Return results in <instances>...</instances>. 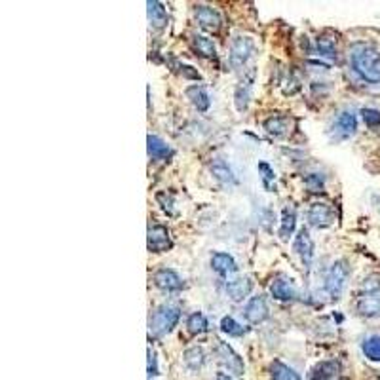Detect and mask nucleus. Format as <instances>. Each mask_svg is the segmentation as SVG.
<instances>
[{
	"label": "nucleus",
	"instance_id": "1",
	"mask_svg": "<svg viewBox=\"0 0 380 380\" xmlns=\"http://www.w3.org/2000/svg\"><path fill=\"white\" fill-rule=\"evenodd\" d=\"M350 65L367 82H380V52L371 44H354L350 50Z\"/></svg>",
	"mask_w": 380,
	"mask_h": 380
},
{
	"label": "nucleus",
	"instance_id": "2",
	"mask_svg": "<svg viewBox=\"0 0 380 380\" xmlns=\"http://www.w3.org/2000/svg\"><path fill=\"white\" fill-rule=\"evenodd\" d=\"M181 308L175 304H162L151 314L149 319V333L154 339H162L167 333L175 329V325L179 324Z\"/></svg>",
	"mask_w": 380,
	"mask_h": 380
},
{
	"label": "nucleus",
	"instance_id": "3",
	"mask_svg": "<svg viewBox=\"0 0 380 380\" xmlns=\"http://www.w3.org/2000/svg\"><path fill=\"white\" fill-rule=\"evenodd\" d=\"M350 278V266L346 261H335L331 264V268L327 270V276H325V293L329 295L333 301H339L344 293L346 282Z\"/></svg>",
	"mask_w": 380,
	"mask_h": 380
},
{
	"label": "nucleus",
	"instance_id": "4",
	"mask_svg": "<svg viewBox=\"0 0 380 380\" xmlns=\"http://www.w3.org/2000/svg\"><path fill=\"white\" fill-rule=\"evenodd\" d=\"M215 356H217L219 365H221L230 377H243V371H245L243 360L232 350V346L228 344V342L217 340V344H215Z\"/></svg>",
	"mask_w": 380,
	"mask_h": 380
},
{
	"label": "nucleus",
	"instance_id": "5",
	"mask_svg": "<svg viewBox=\"0 0 380 380\" xmlns=\"http://www.w3.org/2000/svg\"><path fill=\"white\" fill-rule=\"evenodd\" d=\"M255 50V42L251 36L238 35L230 42V50H228V63L232 69H240L249 61V57L253 56Z\"/></svg>",
	"mask_w": 380,
	"mask_h": 380
},
{
	"label": "nucleus",
	"instance_id": "6",
	"mask_svg": "<svg viewBox=\"0 0 380 380\" xmlns=\"http://www.w3.org/2000/svg\"><path fill=\"white\" fill-rule=\"evenodd\" d=\"M293 251L301 259L304 268H310L312 263H314V257H316V245H314V240H312L308 228L298 230L295 240H293Z\"/></svg>",
	"mask_w": 380,
	"mask_h": 380
},
{
	"label": "nucleus",
	"instance_id": "7",
	"mask_svg": "<svg viewBox=\"0 0 380 380\" xmlns=\"http://www.w3.org/2000/svg\"><path fill=\"white\" fill-rule=\"evenodd\" d=\"M358 132V118L352 111H342L331 126V137L335 141H346Z\"/></svg>",
	"mask_w": 380,
	"mask_h": 380
},
{
	"label": "nucleus",
	"instance_id": "8",
	"mask_svg": "<svg viewBox=\"0 0 380 380\" xmlns=\"http://www.w3.org/2000/svg\"><path fill=\"white\" fill-rule=\"evenodd\" d=\"M356 310L361 318H380V289L361 293V297L356 303Z\"/></svg>",
	"mask_w": 380,
	"mask_h": 380
},
{
	"label": "nucleus",
	"instance_id": "9",
	"mask_svg": "<svg viewBox=\"0 0 380 380\" xmlns=\"http://www.w3.org/2000/svg\"><path fill=\"white\" fill-rule=\"evenodd\" d=\"M146 245L152 253H164L172 248V238L166 227L162 225H152L149 227V236H146Z\"/></svg>",
	"mask_w": 380,
	"mask_h": 380
},
{
	"label": "nucleus",
	"instance_id": "10",
	"mask_svg": "<svg viewBox=\"0 0 380 380\" xmlns=\"http://www.w3.org/2000/svg\"><path fill=\"white\" fill-rule=\"evenodd\" d=\"M308 222H310L312 227L316 228H327L331 227L333 222H335V211L329 204H312L310 209H308Z\"/></svg>",
	"mask_w": 380,
	"mask_h": 380
},
{
	"label": "nucleus",
	"instance_id": "11",
	"mask_svg": "<svg viewBox=\"0 0 380 380\" xmlns=\"http://www.w3.org/2000/svg\"><path fill=\"white\" fill-rule=\"evenodd\" d=\"M209 172L213 175V179L217 181L219 185H222V187L232 188L238 185V177H236L234 169L228 166L222 158L213 160V162L209 164Z\"/></svg>",
	"mask_w": 380,
	"mask_h": 380
},
{
	"label": "nucleus",
	"instance_id": "12",
	"mask_svg": "<svg viewBox=\"0 0 380 380\" xmlns=\"http://www.w3.org/2000/svg\"><path fill=\"white\" fill-rule=\"evenodd\" d=\"M253 82H255V70L251 69L248 75L243 76V80H240V84L236 86L234 103L236 109L240 112H243L248 109L249 99H251V93H253Z\"/></svg>",
	"mask_w": 380,
	"mask_h": 380
},
{
	"label": "nucleus",
	"instance_id": "13",
	"mask_svg": "<svg viewBox=\"0 0 380 380\" xmlns=\"http://www.w3.org/2000/svg\"><path fill=\"white\" fill-rule=\"evenodd\" d=\"M245 319L249 324H263L264 319H268V304L263 295H257V297L249 298V303L245 304Z\"/></svg>",
	"mask_w": 380,
	"mask_h": 380
},
{
	"label": "nucleus",
	"instance_id": "14",
	"mask_svg": "<svg viewBox=\"0 0 380 380\" xmlns=\"http://www.w3.org/2000/svg\"><path fill=\"white\" fill-rule=\"evenodd\" d=\"M194 17L198 25L206 31H219L221 29V15L211 6H196L194 8Z\"/></svg>",
	"mask_w": 380,
	"mask_h": 380
},
{
	"label": "nucleus",
	"instance_id": "15",
	"mask_svg": "<svg viewBox=\"0 0 380 380\" xmlns=\"http://www.w3.org/2000/svg\"><path fill=\"white\" fill-rule=\"evenodd\" d=\"M154 284H156V287H160L162 291H181L185 287L183 278L172 268H160L158 272L154 274Z\"/></svg>",
	"mask_w": 380,
	"mask_h": 380
},
{
	"label": "nucleus",
	"instance_id": "16",
	"mask_svg": "<svg viewBox=\"0 0 380 380\" xmlns=\"http://www.w3.org/2000/svg\"><path fill=\"white\" fill-rule=\"evenodd\" d=\"M227 295L230 301L234 303H242L243 298H248L253 291V282L249 278H238V280H232V282H227Z\"/></svg>",
	"mask_w": 380,
	"mask_h": 380
},
{
	"label": "nucleus",
	"instance_id": "17",
	"mask_svg": "<svg viewBox=\"0 0 380 380\" xmlns=\"http://www.w3.org/2000/svg\"><path fill=\"white\" fill-rule=\"evenodd\" d=\"M270 293H272V297L276 298V301H293V298L297 297V289H295V285L291 280H285V278H278L272 282L270 285Z\"/></svg>",
	"mask_w": 380,
	"mask_h": 380
},
{
	"label": "nucleus",
	"instance_id": "18",
	"mask_svg": "<svg viewBox=\"0 0 380 380\" xmlns=\"http://www.w3.org/2000/svg\"><path fill=\"white\" fill-rule=\"evenodd\" d=\"M295 227H297V211L293 206H285L284 211H282V221H280V230H278V234L280 238L287 242L293 232H295Z\"/></svg>",
	"mask_w": 380,
	"mask_h": 380
},
{
	"label": "nucleus",
	"instance_id": "19",
	"mask_svg": "<svg viewBox=\"0 0 380 380\" xmlns=\"http://www.w3.org/2000/svg\"><path fill=\"white\" fill-rule=\"evenodd\" d=\"M146 149H149V156L152 160H166L173 154L172 146L167 145L164 139H160L158 135H149L146 137Z\"/></svg>",
	"mask_w": 380,
	"mask_h": 380
},
{
	"label": "nucleus",
	"instance_id": "20",
	"mask_svg": "<svg viewBox=\"0 0 380 380\" xmlns=\"http://www.w3.org/2000/svg\"><path fill=\"white\" fill-rule=\"evenodd\" d=\"M211 268L221 276H230L238 270V264H236L234 257L228 255V253H215L211 257Z\"/></svg>",
	"mask_w": 380,
	"mask_h": 380
},
{
	"label": "nucleus",
	"instance_id": "21",
	"mask_svg": "<svg viewBox=\"0 0 380 380\" xmlns=\"http://www.w3.org/2000/svg\"><path fill=\"white\" fill-rule=\"evenodd\" d=\"M146 12H149V21H151V27L154 29H164L167 23V12L162 2L156 0H149L146 2Z\"/></svg>",
	"mask_w": 380,
	"mask_h": 380
},
{
	"label": "nucleus",
	"instance_id": "22",
	"mask_svg": "<svg viewBox=\"0 0 380 380\" xmlns=\"http://www.w3.org/2000/svg\"><path fill=\"white\" fill-rule=\"evenodd\" d=\"M268 373L272 380H303L301 379V374H298L293 367H289L287 363H284V361L280 360H274L270 363Z\"/></svg>",
	"mask_w": 380,
	"mask_h": 380
},
{
	"label": "nucleus",
	"instance_id": "23",
	"mask_svg": "<svg viewBox=\"0 0 380 380\" xmlns=\"http://www.w3.org/2000/svg\"><path fill=\"white\" fill-rule=\"evenodd\" d=\"M264 130L274 137H284L291 132V122L287 116H270L264 120Z\"/></svg>",
	"mask_w": 380,
	"mask_h": 380
},
{
	"label": "nucleus",
	"instance_id": "24",
	"mask_svg": "<svg viewBox=\"0 0 380 380\" xmlns=\"http://www.w3.org/2000/svg\"><path fill=\"white\" fill-rule=\"evenodd\" d=\"M187 97L190 99V103H192L200 112L209 111L211 99H209V93L206 91V88H202V86H188Z\"/></svg>",
	"mask_w": 380,
	"mask_h": 380
},
{
	"label": "nucleus",
	"instance_id": "25",
	"mask_svg": "<svg viewBox=\"0 0 380 380\" xmlns=\"http://www.w3.org/2000/svg\"><path fill=\"white\" fill-rule=\"evenodd\" d=\"M183 361H185V365L190 369V371H200L204 363H206V352H204V348L202 346H192V348H188L183 354Z\"/></svg>",
	"mask_w": 380,
	"mask_h": 380
},
{
	"label": "nucleus",
	"instance_id": "26",
	"mask_svg": "<svg viewBox=\"0 0 380 380\" xmlns=\"http://www.w3.org/2000/svg\"><path fill=\"white\" fill-rule=\"evenodd\" d=\"M361 350L365 354L367 360L380 361V337L379 335H371L361 342Z\"/></svg>",
	"mask_w": 380,
	"mask_h": 380
},
{
	"label": "nucleus",
	"instance_id": "27",
	"mask_svg": "<svg viewBox=\"0 0 380 380\" xmlns=\"http://www.w3.org/2000/svg\"><path fill=\"white\" fill-rule=\"evenodd\" d=\"M337 371H339V365L335 361H325V363H319L314 373H312V380H331L337 379Z\"/></svg>",
	"mask_w": 380,
	"mask_h": 380
},
{
	"label": "nucleus",
	"instance_id": "28",
	"mask_svg": "<svg viewBox=\"0 0 380 380\" xmlns=\"http://www.w3.org/2000/svg\"><path fill=\"white\" fill-rule=\"evenodd\" d=\"M192 44H194V48H196V52H198L200 56H204V57L217 56V48H215L213 40H211V38H208V36L196 35L192 38Z\"/></svg>",
	"mask_w": 380,
	"mask_h": 380
},
{
	"label": "nucleus",
	"instance_id": "29",
	"mask_svg": "<svg viewBox=\"0 0 380 380\" xmlns=\"http://www.w3.org/2000/svg\"><path fill=\"white\" fill-rule=\"evenodd\" d=\"M187 327L192 335H202V333L208 331V319H206V316L202 312H194V314L188 316Z\"/></svg>",
	"mask_w": 380,
	"mask_h": 380
},
{
	"label": "nucleus",
	"instance_id": "30",
	"mask_svg": "<svg viewBox=\"0 0 380 380\" xmlns=\"http://www.w3.org/2000/svg\"><path fill=\"white\" fill-rule=\"evenodd\" d=\"M221 331L227 333L228 337H243L248 329L243 327L242 324H238L234 318H230V316H225L221 319Z\"/></svg>",
	"mask_w": 380,
	"mask_h": 380
},
{
	"label": "nucleus",
	"instance_id": "31",
	"mask_svg": "<svg viewBox=\"0 0 380 380\" xmlns=\"http://www.w3.org/2000/svg\"><path fill=\"white\" fill-rule=\"evenodd\" d=\"M316 50L319 52V56L325 57H337V48H335V40L329 36H319L316 40Z\"/></svg>",
	"mask_w": 380,
	"mask_h": 380
},
{
	"label": "nucleus",
	"instance_id": "32",
	"mask_svg": "<svg viewBox=\"0 0 380 380\" xmlns=\"http://www.w3.org/2000/svg\"><path fill=\"white\" fill-rule=\"evenodd\" d=\"M259 173H261V179H263V185L268 190H272L274 188V181H276V173H274V169L266 164V162H261L259 164Z\"/></svg>",
	"mask_w": 380,
	"mask_h": 380
},
{
	"label": "nucleus",
	"instance_id": "33",
	"mask_svg": "<svg viewBox=\"0 0 380 380\" xmlns=\"http://www.w3.org/2000/svg\"><path fill=\"white\" fill-rule=\"evenodd\" d=\"M304 183H306V187L310 188V190H324L325 187V175L324 173H308L306 177H304Z\"/></svg>",
	"mask_w": 380,
	"mask_h": 380
},
{
	"label": "nucleus",
	"instance_id": "34",
	"mask_svg": "<svg viewBox=\"0 0 380 380\" xmlns=\"http://www.w3.org/2000/svg\"><path fill=\"white\" fill-rule=\"evenodd\" d=\"M361 118L369 128H379L380 126V111H377V109H363Z\"/></svg>",
	"mask_w": 380,
	"mask_h": 380
},
{
	"label": "nucleus",
	"instance_id": "35",
	"mask_svg": "<svg viewBox=\"0 0 380 380\" xmlns=\"http://www.w3.org/2000/svg\"><path fill=\"white\" fill-rule=\"evenodd\" d=\"M160 374V369H158V360H156V352L152 350V348H149V380L156 379Z\"/></svg>",
	"mask_w": 380,
	"mask_h": 380
},
{
	"label": "nucleus",
	"instance_id": "36",
	"mask_svg": "<svg viewBox=\"0 0 380 380\" xmlns=\"http://www.w3.org/2000/svg\"><path fill=\"white\" fill-rule=\"evenodd\" d=\"M181 69H183L181 73H183L185 76H190V78H196V80H200V75H198L196 70H192V67H188V65H183Z\"/></svg>",
	"mask_w": 380,
	"mask_h": 380
},
{
	"label": "nucleus",
	"instance_id": "37",
	"mask_svg": "<svg viewBox=\"0 0 380 380\" xmlns=\"http://www.w3.org/2000/svg\"><path fill=\"white\" fill-rule=\"evenodd\" d=\"M215 380H234L228 373H217L215 374Z\"/></svg>",
	"mask_w": 380,
	"mask_h": 380
},
{
	"label": "nucleus",
	"instance_id": "38",
	"mask_svg": "<svg viewBox=\"0 0 380 380\" xmlns=\"http://www.w3.org/2000/svg\"><path fill=\"white\" fill-rule=\"evenodd\" d=\"M331 380H339V379H331Z\"/></svg>",
	"mask_w": 380,
	"mask_h": 380
}]
</instances>
